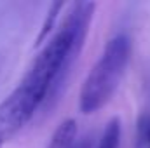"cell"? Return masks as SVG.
Here are the masks:
<instances>
[{
	"instance_id": "1",
	"label": "cell",
	"mask_w": 150,
	"mask_h": 148,
	"mask_svg": "<svg viewBox=\"0 0 150 148\" xmlns=\"http://www.w3.org/2000/svg\"><path fill=\"white\" fill-rule=\"evenodd\" d=\"M94 2L70 5L58 32L45 42L12 92L0 103V143L16 136L40 108L61 94L87 37Z\"/></svg>"
},
{
	"instance_id": "2",
	"label": "cell",
	"mask_w": 150,
	"mask_h": 148,
	"mask_svg": "<svg viewBox=\"0 0 150 148\" xmlns=\"http://www.w3.org/2000/svg\"><path fill=\"white\" fill-rule=\"evenodd\" d=\"M129 56L131 42L127 35L119 33L107 42L98 61L82 82L79 94V108L82 113H94L110 101L126 73Z\"/></svg>"
},
{
	"instance_id": "3",
	"label": "cell",
	"mask_w": 150,
	"mask_h": 148,
	"mask_svg": "<svg viewBox=\"0 0 150 148\" xmlns=\"http://www.w3.org/2000/svg\"><path fill=\"white\" fill-rule=\"evenodd\" d=\"M77 140V122L74 118H65L52 132L45 148H74Z\"/></svg>"
},
{
	"instance_id": "4",
	"label": "cell",
	"mask_w": 150,
	"mask_h": 148,
	"mask_svg": "<svg viewBox=\"0 0 150 148\" xmlns=\"http://www.w3.org/2000/svg\"><path fill=\"white\" fill-rule=\"evenodd\" d=\"M120 120L119 117H113L108 120L100 141H98V147L96 148H119L120 145Z\"/></svg>"
},
{
	"instance_id": "5",
	"label": "cell",
	"mask_w": 150,
	"mask_h": 148,
	"mask_svg": "<svg viewBox=\"0 0 150 148\" xmlns=\"http://www.w3.org/2000/svg\"><path fill=\"white\" fill-rule=\"evenodd\" d=\"M63 7H65V4H63V2H54V4L49 7L47 16H45L44 23H42V28H40V32H38L37 45L44 44V40L49 37V33L52 32V28H54V25H56V21H58V16H59V12H61V9H63Z\"/></svg>"
},
{
	"instance_id": "6",
	"label": "cell",
	"mask_w": 150,
	"mask_h": 148,
	"mask_svg": "<svg viewBox=\"0 0 150 148\" xmlns=\"http://www.w3.org/2000/svg\"><path fill=\"white\" fill-rule=\"evenodd\" d=\"M138 129H140V136H142L143 143L147 145V148H150V113L140 117Z\"/></svg>"
},
{
	"instance_id": "7",
	"label": "cell",
	"mask_w": 150,
	"mask_h": 148,
	"mask_svg": "<svg viewBox=\"0 0 150 148\" xmlns=\"http://www.w3.org/2000/svg\"><path fill=\"white\" fill-rule=\"evenodd\" d=\"M74 148H94V141H93V136L91 134H86L84 138L77 140Z\"/></svg>"
},
{
	"instance_id": "8",
	"label": "cell",
	"mask_w": 150,
	"mask_h": 148,
	"mask_svg": "<svg viewBox=\"0 0 150 148\" xmlns=\"http://www.w3.org/2000/svg\"><path fill=\"white\" fill-rule=\"evenodd\" d=\"M2 147H4V143H0V148H2Z\"/></svg>"
}]
</instances>
